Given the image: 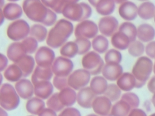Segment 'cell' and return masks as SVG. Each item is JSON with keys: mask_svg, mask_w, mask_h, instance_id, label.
<instances>
[{"mask_svg": "<svg viewBox=\"0 0 155 116\" xmlns=\"http://www.w3.org/2000/svg\"><path fill=\"white\" fill-rule=\"evenodd\" d=\"M73 24L68 19H61L57 21L48 33L46 39L47 45L51 48L61 47L74 31Z\"/></svg>", "mask_w": 155, "mask_h": 116, "instance_id": "1", "label": "cell"}, {"mask_svg": "<svg viewBox=\"0 0 155 116\" xmlns=\"http://www.w3.org/2000/svg\"><path fill=\"white\" fill-rule=\"evenodd\" d=\"M153 65L152 59L147 56H142L137 58L131 70L137 80L136 88H141L145 85L153 72Z\"/></svg>", "mask_w": 155, "mask_h": 116, "instance_id": "2", "label": "cell"}, {"mask_svg": "<svg viewBox=\"0 0 155 116\" xmlns=\"http://www.w3.org/2000/svg\"><path fill=\"white\" fill-rule=\"evenodd\" d=\"M22 8L25 14L30 20L40 24L45 21L50 9L42 3L41 0H24Z\"/></svg>", "mask_w": 155, "mask_h": 116, "instance_id": "3", "label": "cell"}, {"mask_svg": "<svg viewBox=\"0 0 155 116\" xmlns=\"http://www.w3.org/2000/svg\"><path fill=\"white\" fill-rule=\"evenodd\" d=\"M62 15L67 19L73 22H81L88 19L92 14L91 6L85 2L65 4Z\"/></svg>", "mask_w": 155, "mask_h": 116, "instance_id": "4", "label": "cell"}, {"mask_svg": "<svg viewBox=\"0 0 155 116\" xmlns=\"http://www.w3.org/2000/svg\"><path fill=\"white\" fill-rule=\"evenodd\" d=\"M20 97L15 88L8 83L1 85L0 89V105L6 111L16 109L20 104Z\"/></svg>", "mask_w": 155, "mask_h": 116, "instance_id": "5", "label": "cell"}, {"mask_svg": "<svg viewBox=\"0 0 155 116\" xmlns=\"http://www.w3.org/2000/svg\"><path fill=\"white\" fill-rule=\"evenodd\" d=\"M30 27L24 19H19L10 23L7 28L8 37L14 42L22 40L30 35Z\"/></svg>", "mask_w": 155, "mask_h": 116, "instance_id": "6", "label": "cell"}, {"mask_svg": "<svg viewBox=\"0 0 155 116\" xmlns=\"http://www.w3.org/2000/svg\"><path fill=\"white\" fill-rule=\"evenodd\" d=\"M82 67L88 70L92 76H96L102 72L104 66V60L99 53L91 51L84 55L81 59Z\"/></svg>", "mask_w": 155, "mask_h": 116, "instance_id": "7", "label": "cell"}, {"mask_svg": "<svg viewBox=\"0 0 155 116\" xmlns=\"http://www.w3.org/2000/svg\"><path fill=\"white\" fill-rule=\"evenodd\" d=\"M91 76L90 72L84 68L76 69L68 76V85L79 91L88 85L91 80Z\"/></svg>", "mask_w": 155, "mask_h": 116, "instance_id": "8", "label": "cell"}, {"mask_svg": "<svg viewBox=\"0 0 155 116\" xmlns=\"http://www.w3.org/2000/svg\"><path fill=\"white\" fill-rule=\"evenodd\" d=\"M98 25L93 21L88 19L79 22L76 26L74 34L75 37H84L87 39H93L99 32Z\"/></svg>", "mask_w": 155, "mask_h": 116, "instance_id": "9", "label": "cell"}, {"mask_svg": "<svg viewBox=\"0 0 155 116\" xmlns=\"http://www.w3.org/2000/svg\"><path fill=\"white\" fill-rule=\"evenodd\" d=\"M51 67L54 76L68 77L73 72L74 64L70 59L61 56L55 58Z\"/></svg>", "mask_w": 155, "mask_h": 116, "instance_id": "10", "label": "cell"}, {"mask_svg": "<svg viewBox=\"0 0 155 116\" xmlns=\"http://www.w3.org/2000/svg\"><path fill=\"white\" fill-rule=\"evenodd\" d=\"M55 58L54 51L51 47L47 46L39 47L35 55L36 65L43 67L51 66Z\"/></svg>", "mask_w": 155, "mask_h": 116, "instance_id": "11", "label": "cell"}, {"mask_svg": "<svg viewBox=\"0 0 155 116\" xmlns=\"http://www.w3.org/2000/svg\"><path fill=\"white\" fill-rule=\"evenodd\" d=\"M97 25L99 32L106 37H111L118 30L119 27L117 19L110 15L101 18L98 22Z\"/></svg>", "mask_w": 155, "mask_h": 116, "instance_id": "12", "label": "cell"}, {"mask_svg": "<svg viewBox=\"0 0 155 116\" xmlns=\"http://www.w3.org/2000/svg\"><path fill=\"white\" fill-rule=\"evenodd\" d=\"M112 102L105 95H97L92 104V109L97 115H108L112 108Z\"/></svg>", "mask_w": 155, "mask_h": 116, "instance_id": "13", "label": "cell"}, {"mask_svg": "<svg viewBox=\"0 0 155 116\" xmlns=\"http://www.w3.org/2000/svg\"><path fill=\"white\" fill-rule=\"evenodd\" d=\"M97 95L91 90L90 86H85L77 93L76 102L82 108H92V104Z\"/></svg>", "mask_w": 155, "mask_h": 116, "instance_id": "14", "label": "cell"}, {"mask_svg": "<svg viewBox=\"0 0 155 116\" xmlns=\"http://www.w3.org/2000/svg\"><path fill=\"white\" fill-rule=\"evenodd\" d=\"M15 88L19 97L24 100L31 98L35 94V87L31 80L26 78L20 79L16 82Z\"/></svg>", "mask_w": 155, "mask_h": 116, "instance_id": "15", "label": "cell"}, {"mask_svg": "<svg viewBox=\"0 0 155 116\" xmlns=\"http://www.w3.org/2000/svg\"><path fill=\"white\" fill-rule=\"evenodd\" d=\"M138 7L137 5L130 1H127L121 3L118 8L119 16L127 21H131L136 19Z\"/></svg>", "mask_w": 155, "mask_h": 116, "instance_id": "16", "label": "cell"}, {"mask_svg": "<svg viewBox=\"0 0 155 116\" xmlns=\"http://www.w3.org/2000/svg\"><path fill=\"white\" fill-rule=\"evenodd\" d=\"M102 76L108 81H116L123 73V68L120 63H106L102 71Z\"/></svg>", "mask_w": 155, "mask_h": 116, "instance_id": "17", "label": "cell"}, {"mask_svg": "<svg viewBox=\"0 0 155 116\" xmlns=\"http://www.w3.org/2000/svg\"><path fill=\"white\" fill-rule=\"evenodd\" d=\"M1 11L2 12L5 18L8 21H15L19 19L23 14L22 7L15 2H11L5 4Z\"/></svg>", "mask_w": 155, "mask_h": 116, "instance_id": "18", "label": "cell"}, {"mask_svg": "<svg viewBox=\"0 0 155 116\" xmlns=\"http://www.w3.org/2000/svg\"><path fill=\"white\" fill-rule=\"evenodd\" d=\"M35 95L43 100H47L54 91V86L50 80L40 81L34 84Z\"/></svg>", "mask_w": 155, "mask_h": 116, "instance_id": "19", "label": "cell"}, {"mask_svg": "<svg viewBox=\"0 0 155 116\" xmlns=\"http://www.w3.org/2000/svg\"><path fill=\"white\" fill-rule=\"evenodd\" d=\"M26 54H27L26 51L22 42L19 41L12 43L7 50V56L13 63L16 62Z\"/></svg>", "mask_w": 155, "mask_h": 116, "instance_id": "20", "label": "cell"}, {"mask_svg": "<svg viewBox=\"0 0 155 116\" xmlns=\"http://www.w3.org/2000/svg\"><path fill=\"white\" fill-rule=\"evenodd\" d=\"M137 80L132 72H123L116 80V84L124 92H128L136 88Z\"/></svg>", "mask_w": 155, "mask_h": 116, "instance_id": "21", "label": "cell"}, {"mask_svg": "<svg viewBox=\"0 0 155 116\" xmlns=\"http://www.w3.org/2000/svg\"><path fill=\"white\" fill-rule=\"evenodd\" d=\"M15 63L17 64L21 68L23 73V77L26 78L33 73L36 63L35 57L30 54H26Z\"/></svg>", "mask_w": 155, "mask_h": 116, "instance_id": "22", "label": "cell"}, {"mask_svg": "<svg viewBox=\"0 0 155 116\" xmlns=\"http://www.w3.org/2000/svg\"><path fill=\"white\" fill-rule=\"evenodd\" d=\"M137 37L142 42H149L155 37V28L150 24L143 23L137 27Z\"/></svg>", "mask_w": 155, "mask_h": 116, "instance_id": "23", "label": "cell"}, {"mask_svg": "<svg viewBox=\"0 0 155 116\" xmlns=\"http://www.w3.org/2000/svg\"><path fill=\"white\" fill-rule=\"evenodd\" d=\"M53 74L51 66L43 67L37 65L32 73L31 80L33 85L40 81L50 80Z\"/></svg>", "mask_w": 155, "mask_h": 116, "instance_id": "24", "label": "cell"}, {"mask_svg": "<svg viewBox=\"0 0 155 116\" xmlns=\"http://www.w3.org/2000/svg\"><path fill=\"white\" fill-rule=\"evenodd\" d=\"M112 46L119 50H125L128 49L131 40L124 33L117 30L111 37Z\"/></svg>", "mask_w": 155, "mask_h": 116, "instance_id": "25", "label": "cell"}, {"mask_svg": "<svg viewBox=\"0 0 155 116\" xmlns=\"http://www.w3.org/2000/svg\"><path fill=\"white\" fill-rule=\"evenodd\" d=\"M107 80L103 76H94L90 82V87L97 95H103L108 87Z\"/></svg>", "mask_w": 155, "mask_h": 116, "instance_id": "26", "label": "cell"}, {"mask_svg": "<svg viewBox=\"0 0 155 116\" xmlns=\"http://www.w3.org/2000/svg\"><path fill=\"white\" fill-rule=\"evenodd\" d=\"M76 90L68 86L60 91L59 92V99L65 107L72 106L76 102L77 93Z\"/></svg>", "mask_w": 155, "mask_h": 116, "instance_id": "27", "label": "cell"}, {"mask_svg": "<svg viewBox=\"0 0 155 116\" xmlns=\"http://www.w3.org/2000/svg\"><path fill=\"white\" fill-rule=\"evenodd\" d=\"M137 14L143 20H150L154 18L155 15V5L150 1L142 2L139 6Z\"/></svg>", "mask_w": 155, "mask_h": 116, "instance_id": "28", "label": "cell"}, {"mask_svg": "<svg viewBox=\"0 0 155 116\" xmlns=\"http://www.w3.org/2000/svg\"><path fill=\"white\" fill-rule=\"evenodd\" d=\"M45 108L44 100L36 96L27 100L25 104L27 111L32 115H39L41 111Z\"/></svg>", "mask_w": 155, "mask_h": 116, "instance_id": "29", "label": "cell"}, {"mask_svg": "<svg viewBox=\"0 0 155 116\" xmlns=\"http://www.w3.org/2000/svg\"><path fill=\"white\" fill-rule=\"evenodd\" d=\"M5 79L10 82H16L23 77V73L16 63H13L8 66L4 71L3 73Z\"/></svg>", "mask_w": 155, "mask_h": 116, "instance_id": "30", "label": "cell"}, {"mask_svg": "<svg viewBox=\"0 0 155 116\" xmlns=\"http://www.w3.org/2000/svg\"><path fill=\"white\" fill-rule=\"evenodd\" d=\"M116 7V2L114 0H99L95 6L96 12L102 16L111 14Z\"/></svg>", "mask_w": 155, "mask_h": 116, "instance_id": "31", "label": "cell"}, {"mask_svg": "<svg viewBox=\"0 0 155 116\" xmlns=\"http://www.w3.org/2000/svg\"><path fill=\"white\" fill-rule=\"evenodd\" d=\"M131 109L129 104L124 100L120 99L112 106L109 115L126 116L128 115Z\"/></svg>", "mask_w": 155, "mask_h": 116, "instance_id": "32", "label": "cell"}, {"mask_svg": "<svg viewBox=\"0 0 155 116\" xmlns=\"http://www.w3.org/2000/svg\"><path fill=\"white\" fill-rule=\"evenodd\" d=\"M93 50L99 54L105 53L109 47V42L106 36L99 34L94 37L91 42Z\"/></svg>", "mask_w": 155, "mask_h": 116, "instance_id": "33", "label": "cell"}, {"mask_svg": "<svg viewBox=\"0 0 155 116\" xmlns=\"http://www.w3.org/2000/svg\"><path fill=\"white\" fill-rule=\"evenodd\" d=\"M30 36L35 38L39 42H41L47 39L48 31L43 24L40 23L35 24L30 27Z\"/></svg>", "mask_w": 155, "mask_h": 116, "instance_id": "34", "label": "cell"}, {"mask_svg": "<svg viewBox=\"0 0 155 116\" xmlns=\"http://www.w3.org/2000/svg\"><path fill=\"white\" fill-rule=\"evenodd\" d=\"M61 56L71 59L74 57L79 53V48L77 44L74 41L65 42L59 50Z\"/></svg>", "mask_w": 155, "mask_h": 116, "instance_id": "35", "label": "cell"}, {"mask_svg": "<svg viewBox=\"0 0 155 116\" xmlns=\"http://www.w3.org/2000/svg\"><path fill=\"white\" fill-rule=\"evenodd\" d=\"M118 30L125 33L130 39L131 42H133L136 40L137 34V29L136 25L130 22L127 21L122 22L119 27Z\"/></svg>", "mask_w": 155, "mask_h": 116, "instance_id": "36", "label": "cell"}, {"mask_svg": "<svg viewBox=\"0 0 155 116\" xmlns=\"http://www.w3.org/2000/svg\"><path fill=\"white\" fill-rule=\"evenodd\" d=\"M143 43L140 40H135L131 42L127 49L129 54L134 57L142 56L145 51V46Z\"/></svg>", "mask_w": 155, "mask_h": 116, "instance_id": "37", "label": "cell"}, {"mask_svg": "<svg viewBox=\"0 0 155 116\" xmlns=\"http://www.w3.org/2000/svg\"><path fill=\"white\" fill-rule=\"evenodd\" d=\"M103 95L108 97L112 102H116L122 96V90L117 84L110 83Z\"/></svg>", "mask_w": 155, "mask_h": 116, "instance_id": "38", "label": "cell"}, {"mask_svg": "<svg viewBox=\"0 0 155 116\" xmlns=\"http://www.w3.org/2000/svg\"><path fill=\"white\" fill-rule=\"evenodd\" d=\"M46 105L47 107L53 109L56 112H61L62 111L65 106L62 104L59 97V92L53 93L47 100Z\"/></svg>", "mask_w": 155, "mask_h": 116, "instance_id": "39", "label": "cell"}, {"mask_svg": "<svg viewBox=\"0 0 155 116\" xmlns=\"http://www.w3.org/2000/svg\"><path fill=\"white\" fill-rule=\"evenodd\" d=\"M21 42L26 51L27 54H31L38 49V41L33 37L30 36L21 40Z\"/></svg>", "mask_w": 155, "mask_h": 116, "instance_id": "40", "label": "cell"}, {"mask_svg": "<svg viewBox=\"0 0 155 116\" xmlns=\"http://www.w3.org/2000/svg\"><path fill=\"white\" fill-rule=\"evenodd\" d=\"M122 59V54L117 49H110L108 50L104 56V60L105 63H120Z\"/></svg>", "mask_w": 155, "mask_h": 116, "instance_id": "41", "label": "cell"}, {"mask_svg": "<svg viewBox=\"0 0 155 116\" xmlns=\"http://www.w3.org/2000/svg\"><path fill=\"white\" fill-rule=\"evenodd\" d=\"M120 99L127 102L131 106V109L138 108L140 105V99L139 96L136 94L130 91L124 93L122 95Z\"/></svg>", "mask_w": 155, "mask_h": 116, "instance_id": "42", "label": "cell"}, {"mask_svg": "<svg viewBox=\"0 0 155 116\" xmlns=\"http://www.w3.org/2000/svg\"><path fill=\"white\" fill-rule=\"evenodd\" d=\"M78 45L79 48V55H84L87 53L91 47V42L90 39L84 37H77L74 40Z\"/></svg>", "mask_w": 155, "mask_h": 116, "instance_id": "43", "label": "cell"}, {"mask_svg": "<svg viewBox=\"0 0 155 116\" xmlns=\"http://www.w3.org/2000/svg\"><path fill=\"white\" fill-rule=\"evenodd\" d=\"M42 3L55 13L62 14L65 4L62 0H41Z\"/></svg>", "mask_w": 155, "mask_h": 116, "instance_id": "44", "label": "cell"}, {"mask_svg": "<svg viewBox=\"0 0 155 116\" xmlns=\"http://www.w3.org/2000/svg\"><path fill=\"white\" fill-rule=\"evenodd\" d=\"M54 87L59 91H61L67 87H68V77H60L54 76L53 79Z\"/></svg>", "mask_w": 155, "mask_h": 116, "instance_id": "45", "label": "cell"}, {"mask_svg": "<svg viewBox=\"0 0 155 116\" xmlns=\"http://www.w3.org/2000/svg\"><path fill=\"white\" fill-rule=\"evenodd\" d=\"M56 21H57L56 13H55L53 10L50 8L47 18L42 24H43L46 27H51L56 24Z\"/></svg>", "mask_w": 155, "mask_h": 116, "instance_id": "46", "label": "cell"}, {"mask_svg": "<svg viewBox=\"0 0 155 116\" xmlns=\"http://www.w3.org/2000/svg\"><path fill=\"white\" fill-rule=\"evenodd\" d=\"M145 53L148 57L155 59V40H153L147 43L145 45Z\"/></svg>", "mask_w": 155, "mask_h": 116, "instance_id": "47", "label": "cell"}, {"mask_svg": "<svg viewBox=\"0 0 155 116\" xmlns=\"http://www.w3.org/2000/svg\"><path fill=\"white\" fill-rule=\"evenodd\" d=\"M59 115H75V116H80L81 113L79 111L73 107L68 106L64 108L62 111L60 112L59 114Z\"/></svg>", "mask_w": 155, "mask_h": 116, "instance_id": "48", "label": "cell"}, {"mask_svg": "<svg viewBox=\"0 0 155 116\" xmlns=\"http://www.w3.org/2000/svg\"><path fill=\"white\" fill-rule=\"evenodd\" d=\"M8 57L1 53V57H0V71L2 72L4 71L8 65Z\"/></svg>", "mask_w": 155, "mask_h": 116, "instance_id": "49", "label": "cell"}, {"mask_svg": "<svg viewBox=\"0 0 155 116\" xmlns=\"http://www.w3.org/2000/svg\"><path fill=\"white\" fill-rule=\"evenodd\" d=\"M128 115H139V116H146V112L142 109L135 108L131 109Z\"/></svg>", "mask_w": 155, "mask_h": 116, "instance_id": "50", "label": "cell"}, {"mask_svg": "<svg viewBox=\"0 0 155 116\" xmlns=\"http://www.w3.org/2000/svg\"><path fill=\"white\" fill-rule=\"evenodd\" d=\"M57 115L56 112L53 109L50 108H44L38 115H50V116H56Z\"/></svg>", "mask_w": 155, "mask_h": 116, "instance_id": "51", "label": "cell"}, {"mask_svg": "<svg viewBox=\"0 0 155 116\" xmlns=\"http://www.w3.org/2000/svg\"><path fill=\"white\" fill-rule=\"evenodd\" d=\"M147 89L152 94L155 92V75L148 80L147 83Z\"/></svg>", "mask_w": 155, "mask_h": 116, "instance_id": "52", "label": "cell"}, {"mask_svg": "<svg viewBox=\"0 0 155 116\" xmlns=\"http://www.w3.org/2000/svg\"><path fill=\"white\" fill-rule=\"evenodd\" d=\"M65 4H74L78 3L80 0H62Z\"/></svg>", "mask_w": 155, "mask_h": 116, "instance_id": "53", "label": "cell"}, {"mask_svg": "<svg viewBox=\"0 0 155 116\" xmlns=\"http://www.w3.org/2000/svg\"><path fill=\"white\" fill-rule=\"evenodd\" d=\"M99 0H88V2L90 3V5H91L93 7H95V6L96 5L97 2L99 1Z\"/></svg>", "mask_w": 155, "mask_h": 116, "instance_id": "54", "label": "cell"}, {"mask_svg": "<svg viewBox=\"0 0 155 116\" xmlns=\"http://www.w3.org/2000/svg\"><path fill=\"white\" fill-rule=\"evenodd\" d=\"M151 103H152L153 106L155 108V92L153 94V95L151 97Z\"/></svg>", "mask_w": 155, "mask_h": 116, "instance_id": "55", "label": "cell"}, {"mask_svg": "<svg viewBox=\"0 0 155 116\" xmlns=\"http://www.w3.org/2000/svg\"><path fill=\"white\" fill-rule=\"evenodd\" d=\"M114 2H116V4H120L121 3L124 2H125L127 1H128V0H114Z\"/></svg>", "mask_w": 155, "mask_h": 116, "instance_id": "56", "label": "cell"}, {"mask_svg": "<svg viewBox=\"0 0 155 116\" xmlns=\"http://www.w3.org/2000/svg\"><path fill=\"white\" fill-rule=\"evenodd\" d=\"M153 73L155 75V59H154V65H153Z\"/></svg>", "mask_w": 155, "mask_h": 116, "instance_id": "57", "label": "cell"}, {"mask_svg": "<svg viewBox=\"0 0 155 116\" xmlns=\"http://www.w3.org/2000/svg\"><path fill=\"white\" fill-rule=\"evenodd\" d=\"M7 1H8L10 2H17V1H18L19 0H7Z\"/></svg>", "mask_w": 155, "mask_h": 116, "instance_id": "58", "label": "cell"}, {"mask_svg": "<svg viewBox=\"0 0 155 116\" xmlns=\"http://www.w3.org/2000/svg\"><path fill=\"white\" fill-rule=\"evenodd\" d=\"M139 1H140V2H145V1H150V0H137Z\"/></svg>", "mask_w": 155, "mask_h": 116, "instance_id": "59", "label": "cell"}, {"mask_svg": "<svg viewBox=\"0 0 155 116\" xmlns=\"http://www.w3.org/2000/svg\"><path fill=\"white\" fill-rule=\"evenodd\" d=\"M153 19H154V23H155V15H154V17Z\"/></svg>", "mask_w": 155, "mask_h": 116, "instance_id": "60", "label": "cell"}, {"mask_svg": "<svg viewBox=\"0 0 155 116\" xmlns=\"http://www.w3.org/2000/svg\"><path fill=\"white\" fill-rule=\"evenodd\" d=\"M155 114V113H154V114Z\"/></svg>", "mask_w": 155, "mask_h": 116, "instance_id": "61", "label": "cell"}]
</instances>
